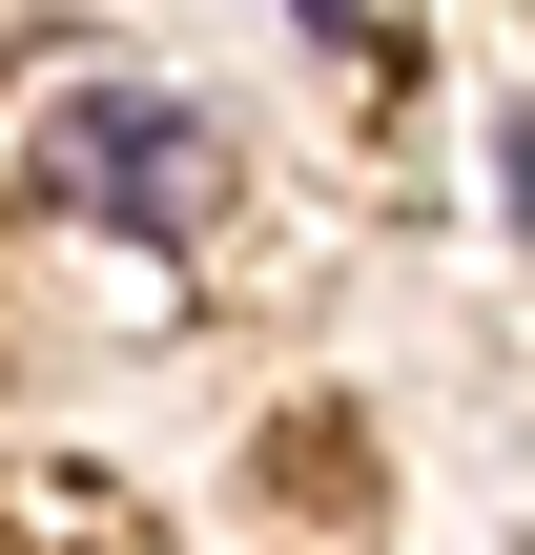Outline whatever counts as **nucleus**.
I'll return each mask as SVG.
<instances>
[{"instance_id": "nucleus-1", "label": "nucleus", "mask_w": 535, "mask_h": 555, "mask_svg": "<svg viewBox=\"0 0 535 555\" xmlns=\"http://www.w3.org/2000/svg\"><path fill=\"white\" fill-rule=\"evenodd\" d=\"M41 165H62V185H124V227H206V206H227V144L165 124V103H62Z\"/></svg>"}]
</instances>
